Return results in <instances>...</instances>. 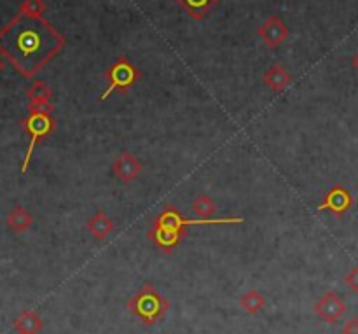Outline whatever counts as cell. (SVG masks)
I'll list each match as a JSON object with an SVG mask.
<instances>
[{"label":"cell","mask_w":358,"mask_h":334,"mask_svg":"<svg viewBox=\"0 0 358 334\" xmlns=\"http://www.w3.org/2000/svg\"><path fill=\"white\" fill-rule=\"evenodd\" d=\"M65 44L66 39L44 18L17 13L0 28V56L27 79L37 76Z\"/></svg>","instance_id":"cell-1"},{"label":"cell","mask_w":358,"mask_h":334,"mask_svg":"<svg viewBox=\"0 0 358 334\" xmlns=\"http://www.w3.org/2000/svg\"><path fill=\"white\" fill-rule=\"evenodd\" d=\"M168 308H170V303L166 298L150 282L143 284L126 305V310L147 328L163 321L168 314Z\"/></svg>","instance_id":"cell-2"},{"label":"cell","mask_w":358,"mask_h":334,"mask_svg":"<svg viewBox=\"0 0 358 334\" xmlns=\"http://www.w3.org/2000/svg\"><path fill=\"white\" fill-rule=\"evenodd\" d=\"M107 90L101 93L100 100L105 102L112 93H128L140 81V70L128 56H119L105 72Z\"/></svg>","instance_id":"cell-3"},{"label":"cell","mask_w":358,"mask_h":334,"mask_svg":"<svg viewBox=\"0 0 358 334\" xmlns=\"http://www.w3.org/2000/svg\"><path fill=\"white\" fill-rule=\"evenodd\" d=\"M24 132L30 135V142H28L27 153H24L23 163H21V174H27L28 167H30L31 156H34V151L37 147L38 142L45 139V137L51 135L56 128V121L52 118V114H44V112H28L27 118L21 121Z\"/></svg>","instance_id":"cell-4"},{"label":"cell","mask_w":358,"mask_h":334,"mask_svg":"<svg viewBox=\"0 0 358 334\" xmlns=\"http://www.w3.org/2000/svg\"><path fill=\"white\" fill-rule=\"evenodd\" d=\"M243 217H222V219H185L171 203H166L163 210L157 214L154 224L163 226L166 230L177 231V233H187V228L191 226H206V224H241Z\"/></svg>","instance_id":"cell-5"},{"label":"cell","mask_w":358,"mask_h":334,"mask_svg":"<svg viewBox=\"0 0 358 334\" xmlns=\"http://www.w3.org/2000/svg\"><path fill=\"white\" fill-rule=\"evenodd\" d=\"M353 205L352 193L341 184H334L324 196V202L318 205V210L331 212L334 217H343Z\"/></svg>","instance_id":"cell-6"},{"label":"cell","mask_w":358,"mask_h":334,"mask_svg":"<svg viewBox=\"0 0 358 334\" xmlns=\"http://www.w3.org/2000/svg\"><path fill=\"white\" fill-rule=\"evenodd\" d=\"M313 312L317 314L318 319L325 322V324H336L339 319L345 315L346 303L341 296L336 293H327L315 303Z\"/></svg>","instance_id":"cell-7"},{"label":"cell","mask_w":358,"mask_h":334,"mask_svg":"<svg viewBox=\"0 0 358 334\" xmlns=\"http://www.w3.org/2000/svg\"><path fill=\"white\" fill-rule=\"evenodd\" d=\"M289 27L280 16H269L257 30V35L268 48H278L289 39Z\"/></svg>","instance_id":"cell-8"},{"label":"cell","mask_w":358,"mask_h":334,"mask_svg":"<svg viewBox=\"0 0 358 334\" xmlns=\"http://www.w3.org/2000/svg\"><path fill=\"white\" fill-rule=\"evenodd\" d=\"M143 170L142 161L136 160L129 151H124L117 156V160L112 163V174L119 179L124 184H129V182L135 181Z\"/></svg>","instance_id":"cell-9"},{"label":"cell","mask_w":358,"mask_h":334,"mask_svg":"<svg viewBox=\"0 0 358 334\" xmlns=\"http://www.w3.org/2000/svg\"><path fill=\"white\" fill-rule=\"evenodd\" d=\"M184 237V233L166 230V228L157 226V224H152V228L149 230V240L152 242L157 249H161L164 254H171V252L182 244Z\"/></svg>","instance_id":"cell-10"},{"label":"cell","mask_w":358,"mask_h":334,"mask_svg":"<svg viewBox=\"0 0 358 334\" xmlns=\"http://www.w3.org/2000/svg\"><path fill=\"white\" fill-rule=\"evenodd\" d=\"M262 81H264V84L269 90H273L275 93H282L283 90H287L292 84V76L287 72L285 67L273 65L266 70Z\"/></svg>","instance_id":"cell-11"},{"label":"cell","mask_w":358,"mask_h":334,"mask_svg":"<svg viewBox=\"0 0 358 334\" xmlns=\"http://www.w3.org/2000/svg\"><path fill=\"white\" fill-rule=\"evenodd\" d=\"M6 223L13 233L20 235V233H24V231H28L31 226H34V217H31V214L28 212L24 207L16 205L14 209L9 210V214H7L6 217Z\"/></svg>","instance_id":"cell-12"},{"label":"cell","mask_w":358,"mask_h":334,"mask_svg":"<svg viewBox=\"0 0 358 334\" xmlns=\"http://www.w3.org/2000/svg\"><path fill=\"white\" fill-rule=\"evenodd\" d=\"M86 228L91 233V237L96 238V240H105L114 231V221L103 210H96V214L87 221Z\"/></svg>","instance_id":"cell-13"},{"label":"cell","mask_w":358,"mask_h":334,"mask_svg":"<svg viewBox=\"0 0 358 334\" xmlns=\"http://www.w3.org/2000/svg\"><path fill=\"white\" fill-rule=\"evenodd\" d=\"M180 9H184L192 20H203L213 11V7L219 6L220 0H175Z\"/></svg>","instance_id":"cell-14"},{"label":"cell","mask_w":358,"mask_h":334,"mask_svg":"<svg viewBox=\"0 0 358 334\" xmlns=\"http://www.w3.org/2000/svg\"><path fill=\"white\" fill-rule=\"evenodd\" d=\"M42 319L37 312L24 310L20 317L14 321V329L21 334H38L42 331Z\"/></svg>","instance_id":"cell-15"},{"label":"cell","mask_w":358,"mask_h":334,"mask_svg":"<svg viewBox=\"0 0 358 334\" xmlns=\"http://www.w3.org/2000/svg\"><path fill=\"white\" fill-rule=\"evenodd\" d=\"M28 104H51L52 90L45 81H34L27 90Z\"/></svg>","instance_id":"cell-16"},{"label":"cell","mask_w":358,"mask_h":334,"mask_svg":"<svg viewBox=\"0 0 358 334\" xmlns=\"http://www.w3.org/2000/svg\"><path fill=\"white\" fill-rule=\"evenodd\" d=\"M238 305H240L247 314L257 315L259 312L266 307V298L262 296L259 291H248L243 296L238 298Z\"/></svg>","instance_id":"cell-17"},{"label":"cell","mask_w":358,"mask_h":334,"mask_svg":"<svg viewBox=\"0 0 358 334\" xmlns=\"http://www.w3.org/2000/svg\"><path fill=\"white\" fill-rule=\"evenodd\" d=\"M192 210L199 216V219H212L213 214L217 212L215 200L210 198L206 195H199L198 198L192 202Z\"/></svg>","instance_id":"cell-18"},{"label":"cell","mask_w":358,"mask_h":334,"mask_svg":"<svg viewBox=\"0 0 358 334\" xmlns=\"http://www.w3.org/2000/svg\"><path fill=\"white\" fill-rule=\"evenodd\" d=\"M45 9H48V7H45L44 0H23L20 6V13L31 18H42Z\"/></svg>","instance_id":"cell-19"},{"label":"cell","mask_w":358,"mask_h":334,"mask_svg":"<svg viewBox=\"0 0 358 334\" xmlns=\"http://www.w3.org/2000/svg\"><path fill=\"white\" fill-rule=\"evenodd\" d=\"M345 284L348 286V289L353 291V293H358V266L350 270L348 275L345 277Z\"/></svg>","instance_id":"cell-20"},{"label":"cell","mask_w":358,"mask_h":334,"mask_svg":"<svg viewBox=\"0 0 358 334\" xmlns=\"http://www.w3.org/2000/svg\"><path fill=\"white\" fill-rule=\"evenodd\" d=\"M28 112H44V114H52L55 105L52 104H28Z\"/></svg>","instance_id":"cell-21"},{"label":"cell","mask_w":358,"mask_h":334,"mask_svg":"<svg viewBox=\"0 0 358 334\" xmlns=\"http://www.w3.org/2000/svg\"><path fill=\"white\" fill-rule=\"evenodd\" d=\"M341 334H358V319H350L348 322H345Z\"/></svg>","instance_id":"cell-22"},{"label":"cell","mask_w":358,"mask_h":334,"mask_svg":"<svg viewBox=\"0 0 358 334\" xmlns=\"http://www.w3.org/2000/svg\"><path fill=\"white\" fill-rule=\"evenodd\" d=\"M352 63H353V67H355V69L358 70V53H357V55H355V56H353Z\"/></svg>","instance_id":"cell-23"},{"label":"cell","mask_w":358,"mask_h":334,"mask_svg":"<svg viewBox=\"0 0 358 334\" xmlns=\"http://www.w3.org/2000/svg\"><path fill=\"white\" fill-rule=\"evenodd\" d=\"M2 69H3V62H2V58H0V72H2Z\"/></svg>","instance_id":"cell-24"},{"label":"cell","mask_w":358,"mask_h":334,"mask_svg":"<svg viewBox=\"0 0 358 334\" xmlns=\"http://www.w3.org/2000/svg\"><path fill=\"white\" fill-rule=\"evenodd\" d=\"M17 334H21V333H17Z\"/></svg>","instance_id":"cell-25"}]
</instances>
